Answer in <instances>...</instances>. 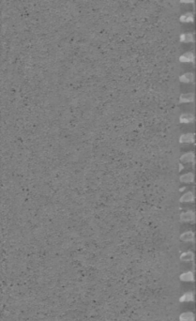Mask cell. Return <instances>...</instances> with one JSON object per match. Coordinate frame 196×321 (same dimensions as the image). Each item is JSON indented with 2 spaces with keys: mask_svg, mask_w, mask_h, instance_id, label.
Returning <instances> with one entry per match:
<instances>
[{
  "mask_svg": "<svg viewBox=\"0 0 196 321\" xmlns=\"http://www.w3.org/2000/svg\"><path fill=\"white\" fill-rule=\"evenodd\" d=\"M180 280L184 282H193L194 281V273L193 272H187L180 275Z\"/></svg>",
  "mask_w": 196,
  "mask_h": 321,
  "instance_id": "cell-5",
  "label": "cell"
},
{
  "mask_svg": "<svg viewBox=\"0 0 196 321\" xmlns=\"http://www.w3.org/2000/svg\"><path fill=\"white\" fill-rule=\"evenodd\" d=\"M182 170H183V165L179 163V171H182Z\"/></svg>",
  "mask_w": 196,
  "mask_h": 321,
  "instance_id": "cell-18",
  "label": "cell"
},
{
  "mask_svg": "<svg viewBox=\"0 0 196 321\" xmlns=\"http://www.w3.org/2000/svg\"><path fill=\"white\" fill-rule=\"evenodd\" d=\"M194 115L191 114H183L179 119V121L181 123H191L194 121Z\"/></svg>",
  "mask_w": 196,
  "mask_h": 321,
  "instance_id": "cell-4",
  "label": "cell"
},
{
  "mask_svg": "<svg viewBox=\"0 0 196 321\" xmlns=\"http://www.w3.org/2000/svg\"><path fill=\"white\" fill-rule=\"evenodd\" d=\"M194 100V94L193 93H188V94H182L179 97V101L181 102H192Z\"/></svg>",
  "mask_w": 196,
  "mask_h": 321,
  "instance_id": "cell-6",
  "label": "cell"
},
{
  "mask_svg": "<svg viewBox=\"0 0 196 321\" xmlns=\"http://www.w3.org/2000/svg\"><path fill=\"white\" fill-rule=\"evenodd\" d=\"M180 321H194V315L191 312H186L183 313L179 316Z\"/></svg>",
  "mask_w": 196,
  "mask_h": 321,
  "instance_id": "cell-11",
  "label": "cell"
},
{
  "mask_svg": "<svg viewBox=\"0 0 196 321\" xmlns=\"http://www.w3.org/2000/svg\"><path fill=\"white\" fill-rule=\"evenodd\" d=\"M180 260H182V261H194V254L192 252L183 253L180 255Z\"/></svg>",
  "mask_w": 196,
  "mask_h": 321,
  "instance_id": "cell-9",
  "label": "cell"
},
{
  "mask_svg": "<svg viewBox=\"0 0 196 321\" xmlns=\"http://www.w3.org/2000/svg\"><path fill=\"white\" fill-rule=\"evenodd\" d=\"M181 62H194V55L192 53H186L180 57Z\"/></svg>",
  "mask_w": 196,
  "mask_h": 321,
  "instance_id": "cell-12",
  "label": "cell"
},
{
  "mask_svg": "<svg viewBox=\"0 0 196 321\" xmlns=\"http://www.w3.org/2000/svg\"><path fill=\"white\" fill-rule=\"evenodd\" d=\"M194 153L193 152H188L185 153L184 155H182L180 158V161L182 162H192V164L194 165Z\"/></svg>",
  "mask_w": 196,
  "mask_h": 321,
  "instance_id": "cell-2",
  "label": "cell"
},
{
  "mask_svg": "<svg viewBox=\"0 0 196 321\" xmlns=\"http://www.w3.org/2000/svg\"><path fill=\"white\" fill-rule=\"evenodd\" d=\"M193 79H194V76H193V74L191 73V72L183 74L182 76H180V78H179V80H180L181 82H183V83H190V82H192Z\"/></svg>",
  "mask_w": 196,
  "mask_h": 321,
  "instance_id": "cell-13",
  "label": "cell"
},
{
  "mask_svg": "<svg viewBox=\"0 0 196 321\" xmlns=\"http://www.w3.org/2000/svg\"><path fill=\"white\" fill-rule=\"evenodd\" d=\"M181 2H183V3H193L194 0H181Z\"/></svg>",
  "mask_w": 196,
  "mask_h": 321,
  "instance_id": "cell-17",
  "label": "cell"
},
{
  "mask_svg": "<svg viewBox=\"0 0 196 321\" xmlns=\"http://www.w3.org/2000/svg\"><path fill=\"white\" fill-rule=\"evenodd\" d=\"M185 189H186V188H185V187H183V188H181V189H180V190H179V191H180V192H183V191H184V190H185Z\"/></svg>",
  "mask_w": 196,
  "mask_h": 321,
  "instance_id": "cell-19",
  "label": "cell"
},
{
  "mask_svg": "<svg viewBox=\"0 0 196 321\" xmlns=\"http://www.w3.org/2000/svg\"><path fill=\"white\" fill-rule=\"evenodd\" d=\"M180 221L181 222H191L194 223L195 222V214L193 211H187L180 215Z\"/></svg>",
  "mask_w": 196,
  "mask_h": 321,
  "instance_id": "cell-1",
  "label": "cell"
},
{
  "mask_svg": "<svg viewBox=\"0 0 196 321\" xmlns=\"http://www.w3.org/2000/svg\"><path fill=\"white\" fill-rule=\"evenodd\" d=\"M194 181V175L192 173H188L185 174L180 177V181L184 182V183H190V182H193Z\"/></svg>",
  "mask_w": 196,
  "mask_h": 321,
  "instance_id": "cell-10",
  "label": "cell"
},
{
  "mask_svg": "<svg viewBox=\"0 0 196 321\" xmlns=\"http://www.w3.org/2000/svg\"><path fill=\"white\" fill-rule=\"evenodd\" d=\"M193 200H194V195L191 192H188L187 194H185L180 198V202H192Z\"/></svg>",
  "mask_w": 196,
  "mask_h": 321,
  "instance_id": "cell-14",
  "label": "cell"
},
{
  "mask_svg": "<svg viewBox=\"0 0 196 321\" xmlns=\"http://www.w3.org/2000/svg\"><path fill=\"white\" fill-rule=\"evenodd\" d=\"M180 239L182 241H194V233L191 231H188V232L183 233L180 236Z\"/></svg>",
  "mask_w": 196,
  "mask_h": 321,
  "instance_id": "cell-7",
  "label": "cell"
},
{
  "mask_svg": "<svg viewBox=\"0 0 196 321\" xmlns=\"http://www.w3.org/2000/svg\"><path fill=\"white\" fill-rule=\"evenodd\" d=\"M180 21L183 22V23H192L193 22V15L191 13H186L185 15H183L181 18H180Z\"/></svg>",
  "mask_w": 196,
  "mask_h": 321,
  "instance_id": "cell-15",
  "label": "cell"
},
{
  "mask_svg": "<svg viewBox=\"0 0 196 321\" xmlns=\"http://www.w3.org/2000/svg\"><path fill=\"white\" fill-rule=\"evenodd\" d=\"M180 41L183 42H193V37L191 34H183L180 37Z\"/></svg>",
  "mask_w": 196,
  "mask_h": 321,
  "instance_id": "cell-16",
  "label": "cell"
},
{
  "mask_svg": "<svg viewBox=\"0 0 196 321\" xmlns=\"http://www.w3.org/2000/svg\"><path fill=\"white\" fill-rule=\"evenodd\" d=\"M179 301L181 302H185V301H194V293L192 291L185 293L183 296L180 297Z\"/></svg>",
  "mask_w": 196,
  "mask_h": 321,
  "instance_id": "cell-8",
  "label": "cell"
},
{
  "mask_svg": "<svg viewBox=\"0 0 196 321\" xmlns=\"http://www.w3.org/2000/svg\"><path fill=\"white\" fill-rule=\"evenodd\" d=\"M180 143H193L194 142V134L193 133H185L180 136L179 139Z\"/></svg>",
  "mask_w": 196,
  "mask_h": 321,
  "instance_id": "cell-3",
  "label": "cell"
}]
</instances>
